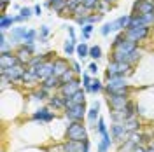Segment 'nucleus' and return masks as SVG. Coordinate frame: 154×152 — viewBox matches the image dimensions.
Returning <instances> with one entry per match:
<instances>
[{
	"mask_svg": "<svg viewBox=\"0 0 154 152\" xmlns=\"http://www.w3.org/2000/svg\"><path fill=\"white\" fill-rule=\"evenodd\" d=\"M37 72H38L40 82H42L44 79H48V77L54 75V59H48V61L40 63V65L37 67Z\"/></svg>",
	"mask_w": 154,
	"mask_h": 152,
	"instance_id": "nucleus-13",
	"label": "nucleus"
},
{
	"mask_svg": "<svg viewBox=\"0 0 154 152\" xmlns=\"http://www.w3.org/2000/svg\"><path fill=\"white\" fill-rule=\"evenodd\" d=\"M12 4V0H0V7H2V14L5 12V9H7V5H11Z\"/></svg>",
	"mask_w": 154,
	"mask_h": 152,
	"instance_id": "nucleus-50",
	"label": "nucleus"
},
{
	"mask_svg": "<svg viewBox=\"0 0 154 152\" xmlns=\"http://www.w3.org/2000/svg\"><path fill=\"white\" fill-rule=\"evenodd\" d=\"M86 119H88V123H89V128H91V129H95L96 123H98V119H100V103H98V102H95L91 108H88Z\"/></svg>",
	"mask_w": 154,
	"mask_h": 152,
	"instance_id": "nucleus-18",
	"label": "nucleus"
},
{
	"mask_svg": "<svg viewBox=\"0 0 154 152\" xmlns=\"http://www.w3.org/2000/svg\"><path fill=\"white\" fill-rule=\"evenodd\" d=\"M63 112H65V117L68 121H84V117L88 115V108L86 103H75L67 107Z\"/></svg>",
	"mask_w": 154,
	"mask_h": 152,
	"instance_id": "nucleus-6",
	"label": "nucleus"
},
{
	"mask_svg": "<svg viewBox=\"0 0 154 152\" xmlns=\"http://www.w3.org/2000/svg\"><path fill=\"white\" fill-rule=\"evenodd\" d=\"M151 147H152V150H154V142H152V143H151Z\"/></svg>",
	"mask_w": 154,
	"mask_h": 152,
	"instance_id": "nucleus-54",
	"label": "nucleus"
},
{
	"mask_svg": "<svg viewBox=\"0 0 154 152\" xmlns=\"http://www.w3.org/2000/svg\"><path fill=\"white\" fill-rule=\"evenodd\" d=\"M152 2H154V0H152Z\"/></svg>",
	"mask_w": 154,
	"mask_h": 152,
	"instance_id": "nucleus-55",
	"label": "nucleus"
},
{
	"mask_svg": "<svg viewBox=\"0 0 154 152\" xmlns=\"http://www.w3.org/2000/svg\"><path fill=\"white\" fill-rule=\"evenodd\" d=\"M65 98L67 96H63L61 93H54V95H51L49 96V100H48V107H51V108H54V110H65Z\"/></svg>",
	"mask_w": 154,
	"mask_h": 152,
	"instance_id": "nucleus-17",
	"label": "nucleus"
},
{
	"mask_svg": "<svg viewBox=\"0 0 154 152\" xmlns=\"http://www.w3.org/2000/svg\"><path fill=\"white\" fill-rule=\"evenodd\" d=\"M133 14H151L154 12V2L152 0H135L131 5Z\"/></svg>",
	"mask_w": 154,
	"mask_h": 152,
	"instance_id": "nucleus-12",
	"label": "nucleus"
},
{
	"mask_svg": "<svg viewBox=\"0 0 154 152\" xmlns=\"http://www.w3.org/2000/svg\"><path fill=\"white\" fill-rule=\"evenodd\" d=\"M140 58H142V51L138 49V44L130 38H125L119 46L112 47V53H110V59L125 61V63H131V65H135Z\"/></svg>",
	"mask_w": 154,
	"mask_h": 152,
	"instance_id": "nucleus-1",
	"label": "nucleus"
},
{
	"mask_svg": "<svg viewBox=\"0 0 154 152\" xmlns=\"http://www.w3.org/2000/svg\"><path fill=\"white\" fill-rule=\"evenodd\" d=\"M93 30H95V25H91V23H88V25H84V26H81V37H82V40H88V38L91 37Z\"/></svg>",
	"mask_w": 154,
	"mask_h": 152,
	"instance_id": "nucleus-33",
	"label": "nucleus"
},
{
	"mask_svg": "<svg viewBox=\"0 0 154 152\" xmlns=\"http://www.w3.org/2000/svg\"><path fill=\"white\" fill-rule=\"evenodd\" d=\"M125 128L128 133H135V131H140V126H142V123L137 119V117H131V119H126L125 123Z\"/></svg>",
	"mask_w": 154,
	"mask_h": 152,
	"instance_id": "nucleus-29",
	"label": "nucleus"
},
{
	"mask_svg": "<svg viewBox=\"0 0 154 152\" xmlns=\"http://www.w3.org/2000/svg\"><path fill=\"white\" fill-rule=\"evenodd\" d=\"M95 131H96V135H98V136H102V135H105L107 131H109V129H107V124H105V119H103V117H100V119H98Z\"/></svg>",
	"mask_w": 154,
	"mask_h": 152,
	"instance_id": "nucleus-38",
	"label": "nucleus"
},
{
	"mask_svg": "<svg viewBox=\"0 0 154 152\" xmlns=\"http://www.w3.org/2000/svg\"><path fill=\"white\" fill-rule=\"evenodd\" d=\"M44 7L54 11L58 16H65V11H67V0H46V2H44Z\"/></svg>",
	"mask_w": 154,
	"mask_h": 152,
	"instance_id": "nucleus-16",
	"label": "nucleus"
},
{
	"mask_svg": "<svg viewBox=\"0 0 154 152\" xmlns=\"http://www.w3.org/2000/svg\"><path fill=\"white\" fill-rule=\"evenodd\" d=\"M89 47H91V46H88L86 42H81V44H77L75 56L79 58V59H84V58H89Z\"/></svg>",
	"mask_w": 154,
	"mask_h": 152,
	"instance_id": "nucleus-32",
	"label": "nucleus"
},
{
	"mask_svg": "<svg viewBox=\"0 0 154 152\" xmlns=\"http://www.w3.org/2000/svg\"><path fill=\"white\" fill-rule=\"evenodd\" d=\"M32 16H33V9H32V7H21V11H19V18L23 19V23L28 21Z\"/></svg>",
	"mask_w": 154,
	"mask_h": 152,
	"instance_id": "nucleus-41",
	"label": "nucleus"
},
{
	"mask_svg": "<svg viewBox=\"0 0 154 152\" xmlns=\"http://www.w3.org/2000/svg\"><path fill=\"white\" fill-rule=\"evenodd\" d=\"M60 86H61V81H60V77H56V75H51V77L44 79V81L40 82V87L48 89L49 93H51L53 89H54V91H58V89H60Z\"/></svg>",
	"mask_w": 154,
	"mask_h": 152,
	"instance_id": "nucleus-23",
	"label": "nucleus"
},
{
	"mask_svg": "<svg viewBox=\"0 0 154 152\" xmlns=\"http://www.w3.org/2000/svg\"><path fill=\"white\" fill-rule=\"evenodd\" d=\"M75 77H77V74L74 72V70H72V68H68L67 72H65L63 75L60 77V81H61V84H65V82H70V81H74Z\"/></svg>",
	"mask_w": 154,
	"mask_h": 152,
	"instance_id": "nucleus-40",
	"label": "nucleus"
},
{
	"mask_svg": "<svg viewBox=\"0 0 154 152\" xmlns=\"http://www.w3.org/2000/svg\"><path fill=\"white\" fill-rule=\"evenodd\" d=\"M125 38H126V33H125V32H117V33H116V37H114V40H112V47L119 46V44H121Z\"/></svg>",
	"mask_w": 154,
	"mask_h": 152,
	"instance_id": "nucleus-45",
	"label": "nucleus"
},
{
	"mask_svg": "<svg viewBox=\"0 0 154 152\" xmlns=\"http://www.w3.org/2000/svg\"><path fill=\"white\" fill-rule=\"evenodd\" d=\"M105 95H126L130 96L131 86L128 84L126 77H110L105 81Z\"/></svg>",
	"mask_w": 154,
	"mask_h": 152,
	"instance_id": "nucleus-2",
	"label": "nucleus"
},
{
	"mask_svg": "<svg viewBox=\"0 0 154 152\" xmlns=\"http://www.w3.org/2000/svg\"><path fill=\"white\" fill-rule=\"evenodd\" d=\"M103 4H109V5H112V4H116V0H102Z\"/></svg>",
	"mask_w": 154,
	"mask_h": 152,
	"instance_id": "nucleus-53",
	"label": "nucleus"
},
{
	"mask_svg": "<svg viewBox=\"0 0 154 152\" xmlns=\"http://www.w3.org/2000/svg\"><path fill=\"white\" fill-rule=\"evenodd\" d=\"M74 21L79 26H84V25H88V16H74Z\"/></svg>",
	"mask_w": 154,
	"mask_h": 152,
	"instance_id": "nucleus-47",
	"label": "nucleus"
},
{
	"mask_svg": "<svg viewBox=\"0 0 154 152\" xmlns=\"http://www.w3.org/2000/svg\"><path fill=\"white\" fill-rule=\"evenodd\" d=\"M49 91L48 89H44V87H37V89H33L32 93H30V100L32 102H35V103H40V102H44L46 98H49Z\"/></svg>",
	"mask_w": 154,
	"mask_h": 152,
	"instance_id": "nucleus-27",
	"label": "nucleus"
},
{
	"mask_svg": "<svg viewBox=\"0 0 154 152\" xmlns=\"http://www.w3.org/2000/svg\"><path fill=\"white\" fill-rule=\"evenodd\" d=\"M93 79H95V77L91 75L89 72H88V74H82V87H84V91H86V93H89V89H91Z\"/></svg>",
	"mask_w": 154,
	"mask_h": 152,
	"instance_id": "nucleus-36",
	"label": "nucleus"
},
{
	"mask_svg": "<svg viewBox=\"0 0 154 152\" xmlns=\"http://www.w3.org/2000/svg\"><path fill=\"white\" fill-rule=\"evenodd\" d=\"M79 4H81V0H67V11H65V16H72L74 11L79 7Z\"/></svg>",
	"mask_w": 154,
	"mask_h": 152,
	"instance_id": "nucleus-39",
	"label": "nucleus"
},
{
	"mask_svg": "<svg viewBox=\"0 0 154 152\" xmlns=\"http://www.w3.org/2000/svg\"><path fill=\"white\" fill-rule=\"evenodd\" d=\"M37 82H40L37 67H26V70H25V75H23V79H21V84L33 86V84H37Z\"/></svg>",
	"mask_w": 154,
	"mask_h": 152,
	"instance_id": "nucleus-15",
	"label": "nucleus"
},
{
	"mask_svg": "<svg viewBox=\"0 0 154 152\" xmlns=\"http://www.w3.org/2000/svg\"><path fill=\"white\" fill-rule=\"evenodd\" d=\"M54 117H56V114L53 112L51 107H40L35 112H32V121H37V123L48 124V123H51V121H54Z\"/></svg>",
	"mask_w": 154,
	"mask_h": 152,
	"instance_id": "nucleus-9",
	"label": "nucleus"
},
{
	"mask_svg": "<svg viewBox=\"0 0 154 152\" xmlns=\"http://www.w3.org/2000/svg\"><path fill=\"white\" fill-rule=\"evenodd\" d=\"M126 33V38H130V40H133V42H142L145 38L151 35V26H135V28H128L125 30Z\"/></svg>",
	"mask_w": 154,
	"mask_h": 152,
	"instance_id": "nucleus-7",
	"label": "nucleus"
},
{
	"mask_svg": "<svg viewBox=\"0 0 154 152\" xmlns=\"http://www.w3.org/2000/svg\"><path fill=\"white\" fill-rule=\"evenodd\" d=\"M63 152H84V140H65V143L61 145Z\"/></svg>",
	"mask_w": 154,
	"mask_h": 152,
	"instance_id": "nucleus-22",
	"label": "nucleus"
},
{
	"mask_svg": "<svg viewBox=\"0 0 154 152\" xmlns=\"http://www.w3.org/2000/svg\"><path fill=\"white\" fill-rule=\"evenodd\" d=\"M81 2H82L88 9L91 11V12H93V11H98L100 4H102V0H81Z\"/></svg>",
	"mask_w": 154,
	"mask_h": 152,
	"instance_id": "nucleus-42",
	"label": "nucleus"
},
{
	"mask_svg": "<svg viewBox=\"0 0 154 152\" xmlns=\"http://www.w3.org/2000/svg\"><path fill=\"white\" fill-rule=\"evenodd\" d=\"M105 98L110 110H123L126 103L130 102V96L126 95H105Z\"/></svg>",
	"mask_w": 154,
	"mask_h": 152,
	"instance_id": "nucleus-10",
	"label": "nucleus"
},
{
	"mask_svg": "<svg viewBox=\"0 0 154 152\" xmlns=\"http://www.w3.org/2000/svg\"><path fill=\"white\" fill-rule=\"evenodd\" d=\"M14 23H16V19H14V16H9V14H2L0 16V30H11L12 26H14Z\"/></svg>",
	"mask_w": 154,
	"mask_h": 152,
	"instance_id": "nucleus-28",
	"label": "nucleus"
},
{
	"mask_svg": "<svg viewBox=\"0 0 154 152\" xmlns=\"http://www.w3.org/2000/svg\"><path fill=\"white\" fill-rule=\"evenodd\" d=\"M75 49H77V42L72 40V38H67L65 44H63V53H65V56L67 58L74 56V54H75Z\"/></svg>",
	"mask_w": 154,
	"mask_h": 152,
	"instance_id": "nucleus-31",
	"label": "nucleus"
},
{
	"mask_svg": "<svg viewBox=\"0 0 154 152\" xmlns=\"http://www.w3.org/2000/svg\"><path fill=\"white\" fill-rule=\"evenodd\" d=\"M110 135H112V140L116 143H123L126 140H130V136H131V133L126 131V128L123 123H112V126H110Z\"/></svg>",
	"mask_w": 154,
	"mask_h": 152,
	"instance_id": "nucleus-8",
	"label": "nucleus"
},
{
	"mask_svg": "<svg viewBox=\"0 0 154 152\" xmlns=\"http://www.w3.org/2000/svg\"><path fill=\"white\" fill-rule=\"evenodd\" d=\"M51 35V30H49V26H46V25H42L40 26V32H38V38H40V42L44 44L46 40H48V37Z\"/></svg>",
	"mask_w": 154,
	"mask_h": 152,
	"instance_id": "nucleus-43",
	"label": "nucleus"
},
{
	"mask_svg": "<svg viewBox=\"0 0 154 152\" xmlns=\"http://www.w3.org/2000/svg\"><path fill=\"white\" fill-rule=\"evenodd\" d=\"M72 70L75 72L77 75H82V67H81V63H77V61H72Z\"/></svg>",
	"mask_w": 154,
	"mask_h": 152,
	"instance_id": "nucleus-49",
	"label": "nucleus"
},
{
	"mask_svg": "<svg viewBox=\"0 0 154 152\" xmlns=\"http://www.w3.org/2000/svg\"><path fill=\"white\" fill-rule=\"evenodd\" d=\"M131 74H133V65L131 63L110 59L105 70V79H110V77H128Z\"/></svg>",
	"mask_w": 154,
	"mask_h": 152,
	"instance_id": "nucleus-4",
	"label": "nucleus"
},
{
	"mask_svg": "<svg viewBox=\"0 0 154 152\" xmlns=\"http://www.w3.org/2000/svg\"><path fill=\"white\" fill-rule=\"evenodd\" d=\"M38 37L37 30L35 28H28V32H26V37H25V40L21 42V44H35V38Z\"/></svg>",
	"mask_w": 154,
	"mask_h": 152,
	"instance_id": "nucleus-34",
	"label": "nucleus"
},
{
	"mask_svg": "<svg viewBox=\"0 0 154 152\" xmlns=\"http://www.w3.org/2000/svg\"><path fill=\"white\" fill-rule=\"evenodd\" d=\"M67 30H68V37L72 38V40H75V42H77V37H75V30L72 28V26H67Z\"/></svg>",
	"mask_w": 154,
	"mask_h": 152,
	"instance_id": "nucleus-51",
	"label": "nucleus"
},
{
	"mask_svg": "<svg viewBox=\"0 0 154 152\" xmlns=\"http://www.w3.org/2000/svg\"><path fill=\"white\" fill-rule=\"evenodd\" d=\"M19 59L16 56V53H12V51H2V54H0V68H9V67H14V65H18Z\"/></svg>",
	"mask_w": 154,
	"mask_h": 152,
	"instance_id": "nucleus-14",
	"label": "nucleus"
},
{
	"mask_svg": "<svg viewBox=\"0 0 154 152\" xmlns=\"http://www.w3.org/2000/svg\"><path fill=\"white\" fill-rule=\"evenodd\" d=\"M68 68H72V63L68 61V58H54V75L61 77Z\"/></svg>",
	"mask_w": 154,
	"mask_h": 152,
	"instance_id": "nucleus-19",
	"label": "nucleus"
},
{
	"mask_svg": "<svg viewBox=\"0 0 154 152\" xmlns=\"http://www.w3.org/2000/svg\"><path fill=\"white\" fill-rule=\"evenodd\" d=\"M86 91H84V87H81L77 93H74L72 96H67L65 98V105L67 107H70V105H75V103H86ZM65 107V108H67Z\"/></svg>",
	"mask_w": 154,
	"mask_h": 152,
	"instance_id": "nucleus-20",
	"label": "nucleus"
},
{
	"mask_svg": "<svg viewBox=\"0 0 154 152\" xmlns=\"http://www.w3.org/2000/svg\"><path fill=\"white\" fill-rule=\"evenodd\" d=\"M102 56H103V51H102L100 46H91L89 47V58H93L95 61H98Z\"/></svg>",
	"mask_w": 154,
	"mask_h": 152,
	"instance_id": "nucleus-37",
	"label": "nucleus"
},
{
	"mask_svg": "<svg viewBox=\"0 0 154 152\" xmlns=\"http://www.w3.org/2000/svg\"><path fill=\"white\" fill-rule=\"evenodd\" d=\"M102 19H103V14H102V12H96V14H93V12H91V14L88 16V23L95 25V23H100Z\"/></svg>",
	"mask_w": 154,
	"mask_h": 152,
	"instance_id": "nucleus-44",
	"label": "nucleus"
},
{
	"mask_svg": "<svg viewBox=\"0 0 154 152\" xmlns=\"http://www.w3.org/2000/svg\"><path fill=\"white\" fill-rule=\"evenodd\" d=\"M65 138L67 140H86L88 136V126L84 124V121H68L67 129H65Z\"/></svg>",
	"mask_w": 154,
	"mask_h": 152,
	"instance_id": "nucleus-3",
	"label": "nucleus"
},
{
	"mask_svg": "<svg viewBox=\"0 0 154 152\" xmlns=\"http://www.w3.org/2000/svg\"><path fill=\"white\" fill-rule=\"evenodd\" d=\"M112 143H114L112 135L107 131L105 135H102V136H100V142H98V145H96V150H98V152H109Z\"/></svg>",
	"mask_w": 154,
	"mask_h": 152,
	"instance_id": "nucleus-24",
	"label": "nucleus"
},
{
	"mask_svg": "<svg viewBox=\"0 0 154 152\" xmlns=\"http://www.w3.org/2000/svg\"><path fill=\"white\" fill-rule=\"evenodd\" d=\"M81 84H82V79L77 75L74 81H70V82H65V84L60 86L58 93H61L63 96H72L74 93H77V91L81 89Z\"/></svg>",
	"mask_w": 154,
	"mask_h": 152,
	"instance_id": "nucleus-11",
	"label": "nucleus"
},
{
	"mask_svg": "<svg viewBox=\"0 0 154 152\" xmlns=\"http://www.w3.org/2000/svg\"><path fill=\"white\" fill-rule=\"evenodd\" d=\"M88 72H89L91 75H96V74H98V65H96V61H91V63L88 65Z\"/></svg>",
	"mask_w": 154,
	"mask_h": 152,
	"instance_id": "nucleus-48",
	"label": "nucleus"
},
{
	"mask_svg": "<svg viewBox=\"0 0 154 152\" xmlns=\"http://www.w3.org/2000/svg\"><path fill=\"white\" fill-rule=\"evenodd\" d=\"M26 32H28L26 26H14V28H11V42L12 44L23 42L25 37H26Z\"/></svg>",
	"mask_w": 154,
	"mask_h": 152,
	"instance_id": "nucleus-21",
	"label": "nucleus"
},
{
	"mask_svg": "<svg viewBox=\"0 0 154 152\" xmlns=\"http://www.w3.org/2000/svg\"><path fill=\"white\" fill-rule=\"evenodd\" d=\"M100 33H102L103 37H107L109 33H112V21H110V23H103L102 28H100Z\"/></svg>",
	"mask_w": 154,
	"mask_h": 152,
	"instance_id": "nucleus-46",
	"label": "nucleus"
},
{
	"mask_svg": "<svg viewBox=\"0 0 154 152\" xmlns=\"http://www.w3.org/2000/svg\"><path fill=\"white\" fill-rule=\"evenodd\" d=\"M105 91V84H102L98 79H93V84H91V89H89V93H93V95H96V93H103Z\"/></svg>",
	"mask_w": 154,
	"mask_h": 152,
	"instance_id": "nucleus-35",
	"label": "nucleus"
},
{
	"mask_svg": "<svg viewBox=\"0 0 154 152\" xmlns=\"http://www.w3.org/2000/svg\"><path fill=\"white\" fill-rule=\"evenodd\" d=\"M123 114H125V121L126 119H131V117H137V114H138V110H137V103L130 100V102L126 103V107L123 108Z\"/></svg>",
	"mask_w": 154,
	"mask_h": 152,
	"instance_id": "nucleus-30",
	"label": "nucleus"
},
{
	"mask_svg": "<svg viewBox=\"0 0 154 152\" xmlns=\"http://www.w3.org/2000/svg\"><path fill=\"white\" fill-rule=\"evenodd\" d=\"M25 70H26V65L18 63V65L9 68H0V75H4L11 84H16V82H21V79L25 75Z\"/></svg>",
	"mask_w": 154,
	"mask_h": 152,
	"instance_id": "nucleus-5",
	"label": "nucleus"
},
{
	"mask_svg": "<svg viewBox=\"0 0 154 152\" xmlns=\"http://www.w3.org/2000/svg\"><path fill=\"white\" fill-rule=\"evenodd\" d=\"M33 14H35V16H40V14H42V7H40V5H33Z\"/></svg>",
	"mask_w": 154,
	"mask_h": 152,
	"instance_id": "nucleus-52",
	"label": "nucleus"
},
{
	"mask_svg": "<svg viewBox=\"0 0 154 152\" xmlns=\"http://www.w3.org/2000/svg\"><path fill=\"white\" fill-rule=\"evenodd\" d=\"M130 25V14H125V16H119L117 19L112 21V32H125Z\"/></svg>",
	"mask_w": 154,
	"mask_h": 152,
	"instance_id": "nucleus-26",
	"label": "nucleus"
},
{
	"mask_svg": "<svg viewBox=\"0 0 154 152\" xmlns=\"http://www.w3.org/2000/svg\"><path fill=\"white\" fill-rule=\"evenodd\" d=\"M14 53H16V56H18L19 63H23V65H26V67H28L30 59H32V56H33V54H32V53H30L28 49L25 47V46H23V44H19V46H18V49H16V51H14Z\"/></svg>",
	"mask_w": 154,
	"mask_h": 152,
	"instance_id": "nucleus-25",
	"label": "nucleus"
}]
</instances>
